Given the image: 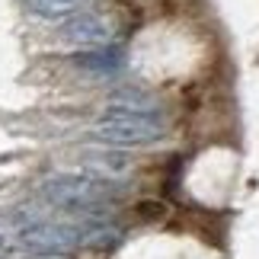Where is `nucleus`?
Returning <instances> with one entry per match:
<instances>
[{
  "label": "nucleus",
  "instance_id": "0eeeda50",
  "mask_svg": "<svg viewBox=\"0 0 259 259\" xmlns=\"http://www.w3.org/2000/svg\"><path fill=\"white\" fill-rule=\"evenodd\" d=\"M83 71H96V74H112L122 67V52H112V48H90V52H80L74 58Z\"/></svg>",
  "mask_w": 259,
  "mask_h": 259
},
{
  "label": "nucleus",
  "instance_id": "39448f33",
  "mask_svg": "<svg viewBox=\"0 0 259 259\" xmlns=\"http://www.w3.org/2000/svg\"><path fill=\"white\" fill-rule=\"evenodd\" d=\"M90 0H26V10L38 19H58V23H64V19H71L77 13H83Z\"/></svg>",
  "mask_w": 259,
  "mask_h": 259
},
{
  "label": "nucleus",
  "instance_id": "7ed1b4c3",
  "mask_svg": "<svg viewBox=\"0 0 259 259\" xmlns=\"http://www.w3.org/2000/svg\"><path fill=\"white\" fill-rule=\"evenodd\" d=\"M48 195L55 202H64V205H93L103 198V189L90 179H80V176H58L48 183Z\"/></svg>",
  "mask_w": 259,
  "mask_h": 259
},
{
  "label": "nucleus",
  "instance_id": "f03ea898",
  "mask_svg": "<svg viewBox=\"0 0 259 259\" xmlns=\"http://www.w3.org/2000/svg\"><path fill=\"white\" fill-rule=\"evenodd\" d=\"M61 38L74 48H83V52H90V48H106L115 38V23L103 13L83 10V13H77V16L61 23Z\"/></svg>",
  "mask_w": 259,
  "mask_h": 259
},
{
  "label": "nucleus",
  "instance_id": "423d86ee",
  "mask_svg": "<svg viewBox=\"0 0 259 259\" xmlns=\"http://www.w3.org/2000/svg\"><path fill=\"white\" fill-rule=\"evenodd\" d=\"M23 240L32 243V246H42V250H71V246H74V237L67 234L64 227H55V224H32V227H26Z\"/></svg>",
  "mask_w": 259,
  "mask_h": 259
},
{
  "label": "nucleus",
  "instance_id": "f257e3e1",
  "mask_svg": "<svg viewBox=\"0 0 259 259\" xmlns=\"http://www.w3.org/2000/svg\"><path fill=\"white\" fill-rule=\"evenodd\" d=\"M93 132L109 144H154L163 138V125L154 115H141V112H125V109H112L106 112L99 122L93 125Z\"/></svg>",
  "mask_w": 259,
  "mask_h": 259
},
{
  "label": "nucleus",
  "instance_id": "20e7f679",
  "mask_svg": "<svg viewBox=\"0 0 259 259\" xmlns=\"http://www.w3.org/2000/svg\"><path fill=\"white\" fill-rule=\"evenodd\" d=\"M109 103L115 109H125V112H141V115L157 112V96L141 90V87H118L109 93Z\"/></svg>",
  "mask_w": 259,
  "mask_h": 259
},
{
  "label": "nucleus",
  "instance_id": "6e6552de",
  "mask_svg": "<svg viewBox=\"0 0 259 259\" xmlns=\"http://www.w3.org/2000/svg\"><path fill=\"white\" fill-rule=\"evenodd\" d=\"M87 163H90V170H96L103 176H125L128 170H132L128 157L118 154V151H90Z\"/></svg>",
  "mask_w": 259,
  "mask_h": 259
}]
</instances>
